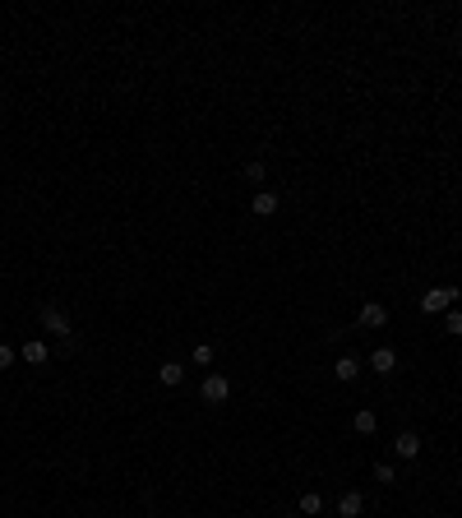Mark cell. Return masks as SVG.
<instances>
[{"instance_id":"1","label":"cell","mask_w":462,"mask_h":518,"mask_svg":"<svg viewBox=\"0 0 462 518\" xmlns=\"http://www.w3.org/2000/svg\"><path fill=\"white\" fill-rule=\"evenodd\" d=\"M453 301H458V287H430V292L421 297V311L425 315H449Z\"/></svg>"},{"instance_id":"2","label":"cell","mask_w":462,"mask_h":518,"mask_svg":"<svg viewBox=\"0 0 462 518\" xmlns=\"http://www.w3.org/2000/svg\"><path fill=\"white\" fill-rule=\"evenodd\" d=\"M42 329L56 338H65V347H74V329H70V320H65L56 306H42Z\"/></svg>"},{"instance_id":"3","label":"cell","mask_w":462,"mask_h":518,"mask_svg":"<svg viewBox=\"0 0 462 518\" xmlns=\"http://www.w3.org/2000/svg\"><path fill=\"white\" fill-rule=\"evenodd\" d=\"M231 398V379L227 375H208L204 379V402H227Z\"/></svg>"},{"instance_id":"4","label":"cell","mask_w":462,"mask_h":518,"mask_svg":"<svg viewBox=\"0 0 462 518\" xmlns=\"http://www.w3.org/2000/svg\"><path fill=\"white\" fill-rule=\"evenodd\" d=\"M360 509H365V495H360V491H342V495H337V518H360Z\"/></svg>"},{"instance_id":"5","label":"cell","mask_w":462,"mask_h":518,"mask_svg":"<svg viewBox=\"0 0 462 518\" xmlns=\"http://www.w3.org/2000/svg\"><path fill=\"white\" fill-rule=\"evenodd\" d=\"M370 370L393 375V370H398V352H393V347H374V352H370Z\"/></svg>"},{"instance_id":"6","label":"cell","mask_w":462,"mask_h":518,"mask_svg":"<svg viewBox=\"0 0 462 518\" xmlns=\"http://www.w3.org/2000/svg\"><path fill=\"white\" fill-rule=\"evenodd\" d=\"M360 324H365V329H384V324H388V311L379 306V301H365V306H360Z\"/></svg>"},{"instance_id":"7","label":"cell","mask_w":462,"mask_h":518,"mask_svg":"<svg viewBox=\"0 0 462 518\" xmlns=\"http://www.w3.org/2000/svg\"><path fill=\"white\" fill-rule=\"evenodd\" d=\"M393 449H398V458H416V453H421V440H416V430H402L398 440H393Z\"/></svg>"},{"instance_id":"8","label":"cell","mask_w":462,"mask_h":518,"mask_svg":"<svg viewBox=\"0 0 462 518\" xmlns=\"http://www.w3.org/2000/svg\"><path fill=\"white\" fill-rule=\"evenodd\" d=\"M157 379H162L167 388H176L180 379H185V366H180V361H162V366H157Z\"/></svg>"},{"instance_id":"9","label":"cell","mask_w":462,"mask_h":518,"mask_svg":"<svg viewBox=\"0 0 462 518\" xmlns=\"http://www.w3.org/2000/svg\"><path fill=\"white\" fill-rule=\"evenodd\" d=\"M351 426H356V435H374V430H379V416H374L370 407H360V412L351 416Z\"/></svg>"},{"instance_id":"10","label":"cell","mask_w":462,"mask_h":518,"mask_svg":"<svg viewBox=\"0 0 462 518\" xmlns=\"http://www.w3.org/2000/svg\"><path fill=\"white\" fill-rule=\"evenodd\" d=\"M28 366H47V343L42 338H33V343H24V352H19Z\"/></svg>"},{"instance_id":"11","label":"cell","mask_w":462,"mask_h":518,"mask_svg":"<svg viewBox=\"0 0 462 518\" xmlns=\"http://www.w3.org/2000/svg\"><path fill=\"white\" fill-rule=\"evenodd\" d=\"M333 375H337V379H342V384H351V379H356V375H360V361H356V356H337V366H333Z\"/></svg>"},{"instance_id":"12","label":"cell","mask_w":462,"mask_h":518,"mask_svg":"<svg viewBox=\"0 0 462 518\" xmlns=\"http://www.w3.org/2000/svg\"><path fill=\"white\" fill-rule=\"evenodd\" d=\"M255 213H259V218H273V213H278V194H273V190H259V194H255Z\"/></svg>"},{"instance_id":"13","label":"cell","mask_w":462,"mask_h":518,"mask_svg":"<svg viewBox=\"0 0 462 518\" xmlns=\"http://www.w3.org/2000/svg\"><path fill=\"white\" fill-rule=\"evenodd\" d=\"M374 481H379V486H393V481H398V467H393V463H374Z\"/></svg>"},{"instance_id":"14","label":"cell","mask_w":462,"mask_h":518,"mask_svg":"<svg viewBox=\"0 0 462 518\" xmlns=\"http://www.w3.org/2000/svg\"><path fill=\"white\" fill-rule=\"evenodd\" d=\"M319 509H324V495H319V491H305V495H301V514H319Z\"/></svg>"},{"instance_id":"15","label":"cell","mask_w":462,"mask_h":518,"mask_svg":"<svg viewBox=\"0 0 462 518\" xmlns=\"http://www.w3.org/2000/svg\"><path fill=\"white\" fill-rule=\"evenodd\" d=\"M194 366H213V343H199V347H194Z\"/></svg>"},{"instance_id":"16","label":"cell","mask_w":462,"mask_h":518,"mask_svg":"<svg viewBox=\"0 0 462 518\" xmlns=\"http://www.w3.org/2000/svg\"><path fill=\"white\" fill-rule=\"evenodd\" d=\"M444 333H453V338L462 333V315H458V311H449V320H444Z\"/></svg>"},{"instance_id":"17","label":"cell","mask_w":462,"mask_h":518,"mask_svg":"<svg viewBox=\"0 0 462 518\" xmlns=\"http://www.w3.org/2000/svg\"><path fill=\"white\" fill-rule=\"evenodd\" d=\"M10 366H14V352H10V347H0V370H10Z\"/></svg>"},{"instance_id":"18","label":"cell","mask_w":462,"mask_h":518,"mask_svg":"<svg viewBox=\"0 0 462 518\" xmlns=\"http://www.w3.org/2000/svg\"><path fill=\"white\" fill-rule=\"evenodd\" d=\"M287 518H296V514H287Z\"/></svg>"}]
</instances>
